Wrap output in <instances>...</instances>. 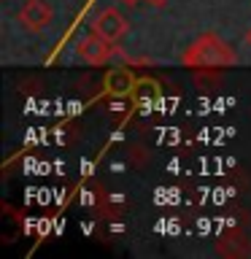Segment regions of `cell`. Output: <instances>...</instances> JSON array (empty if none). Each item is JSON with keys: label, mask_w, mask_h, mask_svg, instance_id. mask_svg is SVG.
Returning <instances> with one entry per match:
<instances>
[{"label": "cell", "mask_w": 251, "mask_h": 259, "mask_svg": "<svg viewBox=\"0 0 251 259\" xmlns=\"http://www.w3.org/2000/svg\"><path fill=\"white\" fill-rule=\"evenodd\" d=\"M181 60H184L186 68L211 70V68H227V65H232L235 54L216 32H202V35H197L189 46H186Z\"/></svg>", "instance_id": "obj_1"}, {"label": "cell", "mask_w": 251, "mask_h": 259, "mask_svg": "<svg viewBox=\"0 0 251 259\" xmlns=\"http://www.w3.org/2000/svg\"><path fill=\"white\" fill-rule=\"evenodd\" d=\"M127 27L130 24H127L124 16H121L119 8H103V11L92 19V30L97 35H103L105 40H111V44H116L119 38H124Z\"/></svg>", "instance_id": "obj_2"}, {"label": "cell", "mask_w": 251, "mask_h": 259, "mask_svg": "<svg viewBox=\"0 0 251 259\" xmlns=\"http://www.w3.org/2000/svg\"><path fill=\"white\" fill-rule=\"evenodd\" d=\"M52 19H54V11L46 0H27L19 11V24L30 32H40L52 24Z\"/></svg>", "instance_id": "obj_3"}, {"label": "cell", "mask_w": 251, "mask_h": 259, "mask_svg": "<svg viewBox=\"0 0 251 259\" xmlns=\"http://www.w3.org/2000/svg\"><path fill=\"white\" fill-rule=\"evenodd\" d=\"M76 54L87 65H105V62H108V57H111V40H105L103 35L92 32V35H87V38L78 40Z\"/></svg>", "instance_id": "obj_4"}, {"label": "cell", "mask_w": 251, "mask_h": 259, "mask_svg": "<svg viewBox=\"0 0 251 259\" xmlns=\"http://www.w3.org/2000/svg\"><path fill=\"white\" fill-rule=\"evenodd\" d=\"M105 89H108V95L113 97H124L135 89V76L133 70L127 68H113L105 73Z\"/></svg>", "instance_id": "obj_5"}, {"label": "cell", "mask_w": 251, "mask_h": 259, "mask_svg": "<svg viewBox=\"0 0 251 259\" xmlns=\"http://www.w3.org/2000/svg\"><path fill=\"white\" fill-rule=\"evenodd\" d=\"M143 3H149V6H154V8H165L170 0H143Z\"/></svg>", "instance_id": "obj_6"}, {"label": "cell", "mask_w": 251, "mask_h": 259, "mask_svg": "<svg viewBox=\"0 0 251 259\" xmlns=\"http://www.w3.org/2000/svg\"><path fill=\"white\" fill-rule=\"evenodd\" d=\"M246 44L251 46V27H248V32H246Z\"/></svg>", "instance_id": "obj_7"}, {"label": "cell", "mask_w": 251, "mask_h": 259, "mask_svg": "<svg viewBox=\"0 0 251 259\" xmlns=\"http://www.w3.org/2000/svg\"><path fill=\"white\" fill-rule=\"evenodd\" d=\"M121 3H143V0H121Z\"/></svg>", "instance_id": "obj_8"}]
</instances>
